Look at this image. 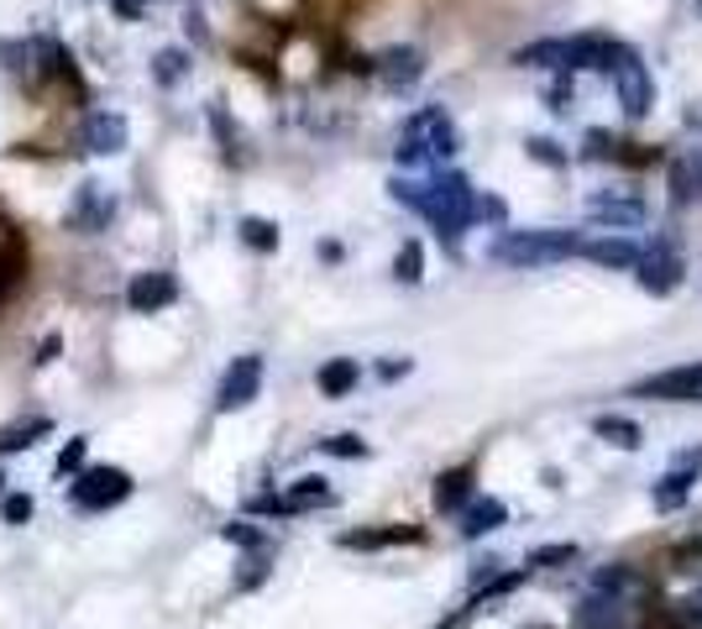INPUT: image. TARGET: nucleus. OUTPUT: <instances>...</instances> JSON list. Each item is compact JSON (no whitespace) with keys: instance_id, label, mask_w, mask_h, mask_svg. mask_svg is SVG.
Masks as SVG:
<instances>
[{"instance_id":"nucleus-18","label":"nucleus","mask_w":702,"mask_h":629,"mask_svg":"<svg viewBox=\"0 0 702 629\" xmlns=\"http://www.w3.org/2000/svg\"><path fill=\"white\" fill-rule=\"evenodd\" d=\"M53 431L48 414H26V420H16V425H5L0 431V457H11V451H26L32 441H43Z\"/></svg>"},{"instance_id":"nucleus-9","label":"nucleus","mask_w":702,"mask_h":629,"mask_svg":"<svg viewBox=\"0 0 702 629\" xmlns=\"http://www.w3.org/2000/svg\"><path fill=\"white\" fill-rule=\"evenodd\" d=\"M173 299H179V278H173L169 267H147V273H137V278L126 284V305L137 314L169 310Z\"/></svg>"},{"instance_id":"nucleus-31","label":"nucleus","mask_w":702,"mask_h":629,"mask_svg":"<svg viewBox=\"0 0 702 629\" xmlns=\"http://www.w3.org/2000/svg\"><path fill=\"white\" fill-rule=\"evenodd\" d=\"M0 519H5V525H26V519H32V499H26V493H5V499H0Z\"/></svg>"},{"instance_id":"nucleus-2","label":"nucleus","mask_w":702,"mask_h":629,"mask_svg":"<svg viewBox=\"0 0 702 629\" xmlns=\"http://www.w3.org/2000/svg\"><path fill=\"white\" fill-rule=\"evenodd\" d=\"M461 147L457 126L446 116V105H425L404 122V142H399V163H436V158H451Z\"/></svg>"},{"instance_id":"nucleus-21","label":"nucleus","mask_w":702,"mask_h":629,"mask_svg":"<svg viewBox=\"0 0 702 629\" xmlns=\"http://www.w3.org/2000/svg\"><path fill=\"white\" fill-rule=\"evenodd\" d=\"M325 504H336V493L325 488V478H299L289 488V499H278V508H325Z\"/></svg>"},{"instance_id":"nucleus-17","label":"nucleus","mask_w":702,"mask_h":629,"mask_svg":"<svg viewBox=\"0 0 702 629\" xmlns=\"http://www.w3.org/2000/svg\"><path fill=\"white\" fill-rule=\"evenodd\" d=\"M587 216L603 220V226H645V199H603V194H592Z\"/></svg>"},{"instance_id":"nucleus-19","label":"nucleus","mask_w":702,"mask_h":629,"mask_svg":"<svg viewBox=\"0 0 702 629\" xmlns=\"http://www.w3.org/2000/svg\"><path fill=\"white\" fill-rule=\"evenodd\" d=\"M315 384H320L325 399H341V393H352V388H357V363H352V357H331V363L315 373Z\"/></svg>"},{"instance_id":"nucleus-36","label":"nucleus","mask_w":702,"mask_h":629,"mask_svg":"<svg viewBox=\"0 0 702 629\" xmlns=\"http://www.w3.org/2000/svg\"><path fill=\"white\" fill-rule=\"evenodd\" d=\"M58 352H64V336H48V341H43V346H37V367H43V363H53Z\"/></svg>"},{"instance_id":"nucleus-13","label":"nucleus","mask_w":702,"mask_h":629,"mask_svg":"<svg viewBox=\"0 0 702 629\" xmlns=\"http://www.w3.org/2000/svg\"><path fill=\"white\" fill-rule=\"evenodd\" d=\"M671 205H702V147H687L671 158Z\"/></svg>"},{"instance_id":"nucleus-29","label":"nucleus","mask_w":702,"mask_h":629,"mask_svg":"<svg viewBox=\"0 0 702 629\" xmlns=\"http://www.w3.org/2000/svg\"><path fill=\"white\" fill-rule=\"evenodd\" d=\"M22 267H26V258H22V247H5L0 252V299L16 289V278H22Z\"/></svg>"},{"instance_id":"nucleus-14","label":"nucleus","mask_w":702,"mask_h":629,"mask_svg":"<svg viewBox=\"0 0 702 629\" xmlns=\"http://www.w3.org/2000/svg\"><path fill=\"white\" fill-rule=\"evenodd\" d=\"M577 258L598 267H634L640 263V242L630 237H598V242H577Z\"/></svg>"},{"instance_id":"nucleus-32","label":"nucleus","mask_w":702,"mask_h":629,"mask_svg":"<svg viewBox=\"0 0 702 629\" xmlns=\"http://www.w3.org/2000/svg\"><path fill=\"white\" fill-rule=\"evenodd\" d=\"M331 457H367V446L357 436H331V441H320Z\"/></svg>"},{"instance_id":"nucleus-11","label":"nucleus","mask_w":702,"mask_h":629,"mask_svg":"<svg viewBox=\"0 0 702 629\" xmlns=\"http://www.w3.org/2000/svg\"><path fill=\"white\" fill-rule=\"evenodd\" d=\"M634 393H640V399H687V404H702V363L655 373L645 384H634Z\"/></svg>"},{"instance_id":"nucleus-7","label":"nucleus","mask_w":702,"mask_h":629,"mask_svg":"<svg viewBox=\"0 0 702 629\" xmlns=\"http://www.w3.org/2000/svg\"><path fill=\"white\" fill-rule=\"evenodd\" d=\"M257 393H263V357L246 352V357H237V363L226 367V378H220V388H216V410L237 414V410H246Z\"/></svg>"},{"instance_id":"nucleus-10","label":"nucleus","mask_w":702,"mask_h":629,"mask_svg":"<svg viewBox=\"0 0 702 629\" xmlns=\"http://www.w3.org/2000/svg\"><path fill=\"white\" fill-rule=\"evenodd\" d=\"M372 73L383 79L388 90H414L419 79H425V53L419 48H410V43H399V48H383L378 58H372Z\"/></svg>"},{"instance_id":"nucleus-8","label":"nucleus","mask_w":702,"mask_h":629,"mask_svg":"<svg viewBox=\"0 0 702 629\" xmlns=\"http://www.w3.org/2000/svg\"><path fill=\"white\" fill-rule=\"evenodd\" d=\"M634 284L645 294H671L681 284V258L666 242H645L640 263H634Z\"/></svg>"},{"instance_id":"nucleus-37","label":"nucleus","mask_w":702,"mask_h":629,"mask_svg":"<svg viewBox=\"0 0 702 629\" xmlns=\"http://www.w3.org/2000/svg\"><path fill=\"white\" fill-rule=\"evenodd\" d=\"M378 373H383V378H404V373H410V363H383Z\"/></svg>"},{"instance_id":"nucleus-16","label":"nucleus","mask_w":702,"mask_h":629,"mask_svg":"<svg viewBox=\"0 0 702 629\" xmlns=\"http://www.w3.org/2000/svg\"><path fill=\"white\" fill-rule=\"evenodd\" d=\"M189 48H179V43H169V48L152 53V84L158 90H179L184 79H189Z\"/></svg>"},{"instance_id":"nucleus-20","label":"nucleus","mask_w":702,"mask_h":629,"mask_svg":"<svg viewBox=\"0 0 702 629\" xmlns=\"http://www.w3.org/2000/svg\"><path fill=\"white\" fill-rule=\"evenodd\" d=\"M461 519H467L461 535H472V540H477V535H487V530H498V525H504V504H498V499H472Z\"/></svg>"},{"instance_id":"nucleus-30","label":"nucleus","mask_w":702,"mask_h":629,"mask_svg":"<svg viewBox=\"0 0 702 629\" xmlns=\"http://www.w3.org/2000/svg\"><path fill=\"white\" fill-rule=\"evenodd\" d=\"M84 451H90V441H84V436L69 441V446L58 451V461H53V472H58V478H73V472L84 467Z\"/></svg>"},{"instance_id":"nucleus-34","label":"nucleus","mask_w":702,"mask_h":629,"mask_svg":"<svg viewBox=\"0 0 702 629\" xmlns=\"http://www.w3.org/2000/svg\"><path fill=\"white\" fill-rule=\"evenodd\" d=\"M530 158H540V163H566V152H561L551 137H534V142H530Z\"/></svg>"},{"instance_id":"nucleus-26","label":"nucleus","mask_w":702,"mask_h":629,"mask_svg":"<svg viewBox=\"0 0 702 629\" xmlns=\"http://www.w3.org/2000/svg\"><path fill=\"white\" fill-rule=\"evenodd\" d=\"M242 242L252 247V252H273V247H278V226L263 220V216H246L242 220Z\"/></svg>"},{"instance_id":"nucleus-6","label":"nucleus","mask_w":702,"mask_h":629,"mask_svg":"<svg viewBox=\"0 0 702 629\" xmlns=\"http://www.w3.org/2000/svg\"><path fill=\"white\" fill-rule=\"evenodd\" d=\"M131 142V122H126L122 111H84L79 116V147L84 152H95V158H116L122 147Z\"/></svg>"},{"instance_id":"nucleus-22","label":"nucleus","mask_w":702,"mask_h":629,"mask_svg":"<svg viewBox=\"0 0 702 629\" xmlns=\"http://www.w3.org/2000/svg\"><path fill=\"white\" fill-rule=\"evenodd\" d=\"M399 540H419V530H346L341 546L352 551H378V546H399Z\"/></svg>"},{"instance_id":"nucleus-15","label":"nucleus","mask_w":702,"mask_h":629,"mask_svg":"<svg viewBox=\"0 0 702 629\" xmlns=\"http://www.w3.org/2000/svg\"><path fill=\"white\" fill-rule=\"evenodd\" d=\"M514 64H519V69L566 73V37H534V43H525V48H514Z\"/></svg>"},{"instance_id":"nucleus-25","label":"nucleus","mask_w":702,"mask_h":629,"mask_svg":"<svg viewBox=\"0 0 702 629\" xmlns=\"http://www.w3.org/2000/svg\"><path fill=\"white\" fill-rule=\"evenodd\" d=\"M0 69L5 73L32 69V37H0Z\"/></svg>"},{"instance_id":"nucleus-27","label":"nucleus","mask_w":702,"mask_h":629,"mask_svg":"<svg viewBox=\"0 0 702 629\" xmlns=\"http://www.w3.org/2000/svg\"><path fill=\"white\" fill-rule=\"evenodd\" d=\"M393 273H399V284H419V273H425V247H419V242H404V247H399V258H393Z\"/></svg>"},{"instance_id":"nucleus-38","label":"nucleus","mask_w":702,"mask_h":629,"mask_svg":"<svg viewBox=\"0 0 702 629\" xmlns=\"http://www.w3.org/2000/svg\"><path fill=\"white\" fill-rule=\"evenodd\" d=\"M0 493H5V472H0Z\"/></svg>"},{"instance_id":"nucleus-1","label":"nucleus","mask_w":702,"mask_h":629,"mask_svg":"<svg viewBox=\"0 0 702 629\" xmlns=\"http://www.w3.org/2000/svg\"><path fill=\"white\" fill-rule=\"evenodd\" d=\"M577 231H551V226H530V231H504L498 242H493V263L504 267H545V263H561V258H572L577 252Z\"/></svg>"},{"instance_id":"nucleus-23","label":"nucleus","mask_w":702,"mask_h":629,"mask_svg":"<svg viewBox=\"0 0 702 629\" xmlns=\"http://www.w3.org/2000/svg\"><path fill=\"white\" fill-rule=\"evenodd\" d=\"M472 478H477L472 467H457V472H446V478H440V488H436V504H440V508H461V499L477 488Z\"/></svg>"},{"instance_id":"nucleus-12","label":"nucleus","mask_w":702,"mask_h":629,"mask_svg":"<svg viewBox=\"0 0 702 629\" xmlns=\"http://www.w3.org/2000/svg\"><path fill=\"white\" fill-rule=\"evenodd\" d=\"M698 467H702V451L692 457H677V467L655 483V508H681L692 499V483H698Z\"/></svg>"},{"instance_id":"nucleus-28","label":"nucleus","mask_w":702,"mask_h":629,"mask_svg":"<svg viewBox=\"0 0 702 629\" xmlns=\"http://www.w3.org/2000/svg\"><path fill=\"white\" fill-rule=\"evenodd\" d=\"M619 137H613V131H598V126H592V131H587V137H582V158H619Z\"/></svg>"},{"instance_id":"nucleus-33","label":"nucleus","mask_w":702,"mask_h":629,"mask_svg":"<svg viewBox=\"0 0 702 629\" xmlns=\"http://www.w3.org/2000/svg\"><path fill=\"white\" fill-rule=\"evenodd\" d=\"M577 557V546H540L530 557V567H556V561H572Z\"/></svg>"},{"instance_id":"nucleus-3","label":"nucleus","mask_w":702,"mask_h":629,"mask_svg":"<svg viewBox=\"0 0 702 629\" xmlns=\"http://www.w3.org/2000/svg\"><path fill=\"white\" fill-rule=\"evenodd\" d=\"M131 499V478H126L122 467H84V472H73L69 483V504L79 514H105V508H116Z\"/></svg>"},{"instance_id":"nucleus-24","label":"nucleus","mask_w":702,"mask_h":629,"mask_svg":"<svg viewBox=\"0 0 702 629\" xmlns=\"http://www.w3.org/2000/svg\"><path fill=\"white\" fill-rule=\"evenodd\" d=\"M598 436L603 441H613V446H624V451H634L640 446V425L634 420H624V414H598Z\"/></svg>"},{"instance_id":"nucleus-4","label":"nucleus","mask_w":702,"mask_h":629,"mask_svg":"<svg viewBox=\"0 0 702 629\" xmlns=\"http://www.w3.org/2000/svg\"><path fill=\"white\" fill-rule=\"evenodd\" d=\"M608 79H613V100H619L624 116H651L655 111V73L645 69V58L634 48L619 58V69L608 73Z\"/></svg>"},{"instance_id":"nucleus-5","label":"nucleus","mask_w":702,"mask_h":629,"mask_svg":"<svg viewBox=\"0 0 702 629\" xmlns=\"http://www.w3.org/2000/svg\"><path fill=\"white\" fill-rule=\"evenodd\" d=\"M111 220H116V199H111V190H105L100 179H84V184L73 190L69 231H73V237H100Z\"/></svg>"},{"instance_id":"nucleus-35","label":"nucleus","mask_w":702,"mask_h":629,"mask_svg":"<svg viewBox=\"0 0 702 629\" xmlns=\"http://www.w3.org/2000/svg\"><path fill=\"white\" fill-rule=\"evenodd\" d=\"M226 540H237V546H263V530H252V525H226Z\"/></svg>"}]
</instances>
